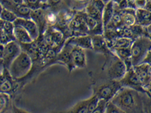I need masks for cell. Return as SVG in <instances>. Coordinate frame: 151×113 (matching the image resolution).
I'll use <instances>...</instances> for the list:
<instances>
[{"label": "cell", "instance_id": "cell-1", "mask_svg": "<svg viewBox=\"0 0 151 113\" xmlns=\"http://www.w3.org/2000/svg\"><path fill=\"white\" fill-rule=\"evenodd\" d=\"M110 101L124 113L144 112L142 92L134 89L122 87Z\"/></svg>", "mask_w": 151, "mask_h": 113}, {"label": "cell", "instance_id": "cell-2", "mask_svg": "<svg viewBox=\"0 0 151 113\" xmlns=\"http://www.w3.org/2000/svg\"><path fill=\"white\" fill-rule=\"evenodd\" d=\"M33 67L31 56L24 50H22L13 60L8 68V71L14 81L23 79L30 73Z\"/></svg>", "mask_w": 151, "mask_h": 113}, {"label": "cell", "instance_id": "cell-3", "mask_svg": "<svg viewBox=\"0 0 151 113\" xmlns=\"http://www.w3.org/2000/svg\"><path fill=\"white\" fill-rule=\"evenodd\" d=\"M130 49L134 67L142 62L147 51L151 49V37L147 35L137 37L134 40Z\"/></svg>", "mask_w": 151, "mask_h": 113}, {"label": "cell", "instance_id": "cell-4", "mask_svg": "<svg viewBox=\"0 0 151 113\" xmlns=\"http://www.w3.org/2000/svg\"><path fill=\"white\" fill-rule=\"evenodd\" d=\"M106 71L108 79L113 81H120L127 72L124 61L113 52L106 56Z\"/></svg>", "mask_w": 151, "mask_h": 113}, {"label": "cell", "instance_id": "cell-5", "mask_svg": "<svg viewBox=\"0 0 151 113\" xmlns=\"http://www.w3.org/2000/svg\"><path fill=\"white\" fill-rule=\"evenodd\" d=\"M122 87V85L120 81L108 79L107 81L93 87V91L94 95H96L99 99H104L109 101Z\"/></svg>", "mask_w": 151, "mask_h": 113}, {"label": "cell", "instance_id": "cell-6", "mask_svg": "<svg viewBox=\"0 0 151 113\" xmlns=\"http://www.w3.org/2000/svg\"><path fill=\"white\" fill-rule=\"evenodd\" d=\"M86 12L84 9L76 11L74 16L68 25L72 34V36L89 35L86 23Z\"/></svg>", "mask_w": 151, "mask_h": 113}, {"label": "cell", "instance_id": "cell-7", "mask_svg": "<svg viewBox=\"0 0 151 113\" xmlns=\"http://www.w3.org/2000/svg\"><path fill=\"white\" fill-rule=\"evenodd\" d=\"M119 81L122 85V87L134 89L142 93H147L137 74L135 72L134 67L127 70L124 77Z\"/></svg>", "mask_w": 151, "mask_h": 113}, {"label": "cell", "instance_id": "cell-8", "mask_svg": "<svg viewBox=\"0 0 151 113\" xmlns=\"http://www.w3.org/2000/svg\"><path fill=\"white\" fill-rule=\"evenodd\" d=\"M22 50L20 44L16 40H12L4 45L3 60L4 68L8 69L9 65Z\"/></svg>", "mask_w": 151, "mask_h": 113}, {"label": "cell", "instance_id": "cell-9", "mask_svg": "<svg viewBox=\"0 0 151 113\" xmlns=\"http://www.w3.org/2000/svg\"><path fill=\"white\" fill-rule=\"evenodd\" d=\"M105 3L103 0H90L84 8L86 15L102 21V15Z\"/></svg>", "mask_w": 151, "mask_h": 113}, {"label": "cell", "instance_id": "cell-10", "mask_svg": "<svg viewBox=\"0 0 151 113\" xmlns=\"http://www.w3.org/2000/svg\"><path fill=\"white\" fill-rule=\"evenodd\" d=\"M3 8L13 11L17 17L30 18L32 9L24 3L20 4H15L9 3L7 0H0Z\"/></svg>", "mask_w": 151, "mask_h": 113}, {"label": "cell", "instance_id": "cell-11", "mask_svg": "<svg viewBox=\"0 0 151 113\" xmlns=\"http://www.w3.org/2000/svg\"><path fill=\"white\" fill-rule=\"evenodd\" d=\"M14 25L23 27L28 31L33 40H35L39 36V30L36 23L31 18L18 17L13 22Z\"/></svg>", "mask_w": 151, "mask_h": 113}, {"label": "cell", "instance_id": "cell-12", "mask_svg": "<svg viewBox=\"0 0 151 113\" xmlns=\"http://www.w3.org/2000/svg\"><path fill=\"white\" fill-rule=\"evenodd\" d=\"M72 45L64 43V46L59 51L56 56L55 62H59L60 64L66 65L68 68L69 72H71L75 68L72 62L70 51H71Z\"/></svg>", "mask_w": 151, "mask_h": 113}, {"label": "cell", "instance_id": "cell-13", "mask_svg": "<svg viewBox=\"0 0 151 113\" xmlns=\"http://www.w3.org/2000/svg\"><path fill=\"white\" fill-rule=\"evenodd\" d=\"M91 41L92 50L94 51L101 54L105 56L111 54L112 51L108 46L103 35H91Z\"/></svg>", "mask_w": 151, "mask_h": 113}, {"label": "cell", "instance_id": "cell-14", "mask_svg": "<svg viewBox=\"0 0 151 113\" xmlns=\"http://www.w3.org/2000/svg\"><path fill=\"white\" fill-rule=\"evenodd\" d=\"M72 62L74 68H84L86 66V57L84 49L72 45L70 51Z\"/></svg>", "mask_w": 151, "mask_h": 113}, {"label": "cell", "instance_id": "cell-15", "mask_svg": "<svg viewBox=\"0 0 151 113\" xmlns=\"http://www.w3.org/2000/svg\"><path fill=\"white\" fill-rule=\"evenodd\" d=\"M65 43L73 46H79L84 50H92L91 35H90L74 36L69 37L68 39L65 40Z\"/></svg>", "mask_w": 151, "mask_h": 113}, {"label": "cell", "instance_id": "cell-16", "mask_svg": "<svg viewBox=\"0 0 151 113\" xmlns=\"http://www.w3.org/2000/svg\"><path fill=\"white\" fill-rule=\"evenodd\" d=\"M30 18L36 23L39 28V35H42L48 28L45 20V8H39L32 10Z\"/></svg>", "mask_w": 151, "mask_h": 113}, {"label": "cell", "instance_id": "cell-17", "mask_svg": "<svg viewBox=\"0 0 151 113\" xmlns=\"http://www.w3.org/2000/svg\"><path fill=\"white\" fill-rule=\"evenodd\" d=\"M150 67L149 65L144 63H141L135 66L134 69L136 74H137L139 79L142 84L144 87L145 89L151 82V77L150 74Z\"/></svg>", "mask_w": 151, "mask_h": 113}, {"label": "cell", "instance_id": "cell-18", "mask_svg": "<svg viewBox=\"0 0 151 113\" xmlns=\"http://www.w3.org/2000/svg\"><path fill=\"white\" fill-rule=\"evenodd\" d=\"M73 0H47V8L56 13L73 9Z\"/></svg>", "mask_w": 151, "mask_h": 113}, {"label": "cell", "instance_id": "cell-19", "mask_svg": "<svg viewBox=\"0 0 151 113\" xmlns=\"http://www.w3.org/2000/svg\"><path fill=\"white\" fill-rule=\"evenodd\" d=\"M119 10L122 16V22L124 26L130 27L136 24L135 9L130 8H127L123 9H119Z\"/></svg>", "mask_w": 151, "mask_h": 113}, {"label": "cell", "instance_id": "cell-20", "mask_svg": "<svg viewBox=\"0 0 151 113\" xmlns=\"http://www.w3.org/2000/svg\"><path fill=\"white\" fill-rule=\"evenodd\" d=\"M14 36L15 40L19 44H30L34 41L25 28L18 25H15L14 27Z\"/></svg>", "mask_w": 151, "mask_h": 113}, {"label": "cell", "instance_id": "cell-21", "mask_svg": "<svg viewBox=\"0 0 151 113\" xmlns=\"http://www.w3.org/2000/svg\"><path fill=\"white\" fill-rule=\"evenodd\" d=\"M136 23L141 26L147 27L151 23V12L144 8L135 9Z\"/></svg>", "mask_w": 151, "mask_h": 113}, {"label": "cell", "instance_id": "cell-22", "mask_svg": "<svg viewBox=\"0 0 151 113\" xmlns=\"http://www.w3.org/2000/svg\"><path fill=\"white\" fill-rule=\"evenodd\" d=\"M115 12V3L113 1H109L105 3L103 9L102 21L103 25V29L105 28L109 22Z\"/></svg>", "mask_w": 151, "mask_h": 113}, {"label": "cell", "instance_id": "cell-23", "mask_svg": "<svg viewBox=\"0 0 151 113\" xmlns=\"http://www.w3.org/2000/svg\"><path fill=\"white\" fill-rule=\"evenodd\" d=\"M89 103V98L78 102L74 105L67 112L70 113H88V107Z\"/></svg>", "mask_w": 151, "mask_h": 113}, {"label": "cell", "instance_id": "cell-24", "mask_svg": "<svg viewBox=\"0 0 151 113\" xmlns=\"http://www.w3.org/2000/svg\"><path fill=\"white\" fill-rule=\"evenodd\" d=\"M134 40L130 38L127 37H119L117 38L114 42L112 48L110 50L115 49H120V48H130L132 43Z\"/></svg>", "mask_w": 151, "mask_h": 113}, {"label": "cell", "instance_id": "cell-25", "mask_svg": "<svg viewBox=\"0 0 151 113\" xmlns=\"http://www.w3.org/2000/svg\"><path fill=\"white\" fill-rule=\"evenodd\" d=\"M45 20L47 27H54L58 21V14L49 8H45Z\"/></svg>", "mask_w": 151, "mask_h": 113}, {"label": "cell", "instance_id": "cell-26", "mask_svg": "<svg viewBox=\"0 0 151 113\" xmlns=\"http://www.w3.org/2000/svg\"><path fill=\"white\" fill-rule=\"evenodd\" d=\"M15 82L16 81H14L12 77H9L0 85V92L10 94L14 89H15Z\"/></svg>", "mask_w": 151, "mask_h": 113}, {"label": "cell", "instance_id": "cell-27", "mask_svg": "<svg viewBox=\"0 0 151 113\" xmlns=\"http://www.w3.org/2000/svg\"><path fill=\"white\" fill-rule=\"evenodd\" d=\"M24 2L32 10L47 8V0H24Z\"/></svg>", "mask_w": 151, "mask_h": 113}, {"label": "cell", "instance_id": "cell-28", "mask_svg": "<svg viewBox=\"0 0 151 113\" xmlns=\"http://www.w3.org/2000/svg\"><path fill=\"white\" fill-rule=\"evenodd\" d=\"M112 52L118 57L125 61L131 58V49L130 48H120L111 50Z\"/></svg>", "mask_w": 151, "mask_h": 113}, {"label": "cell", "instance_id": "cell-29", "mask_svg": "<svg viewBox=\"0 0 151 113\" xmlns=\"http://www.w3.org/2000/svg\"><path fill=\"white\" fill-rule=\"evenodd\" d=\"M17 16L13 11L8 9L3 8L2 12L0 15V18L5 21H9L13 23L17 18Z\"/></svg>", "mask_w": 151, "mask_h": 113}, {"label": "cell", "instance_id": "cell-30", "mask_svg": "<svg viewBox=\"0 0 151 113\" xmlns=\"http://www.w3.org/2000/svg\"><path fill=\"white\" fill-rule=\"evenodd\" d=\"M14 27L15 25L13 23L4 21L3 30L12 40H15V38L14 36Z\"/></svg>", "mask_w": 151, "mask_h": 113}, {"label": "cell", "instance_id": "cell-31", "mask_svg": "<svg viewBox=\"0 0 151 113\" xmlns=\"http://www.w3.org/2000/svg\"><path fill=\"white\" fill-rule=\"evenodd\" d=\"M10 96L7 93L0 92V112L5 111L9 104Z\"/></svg>", "mask_w": 151, "mask_h": 113}, {"label": "cell", "instance_id": "cell-32", "mask_svg": "<svg viewBox=\"0 0 151 113\" xmlns=\"http://www.w3.org/2000/svg\"><path fill=\"white\" fill-rule=\"evenodd\" d=\"M99 99L96 95H94L89 98V103H88V113H93L94 109L97 106Z\"/></svg>", "mask_w": 151, "mask_h": 113}, {"label": "cell", "instance_id": "cell-33", "mask_svg": "<svg viewBox=\"0 0 151 113\" xmlns=\"http://www.w3.org/2000/svg\"><path fill=\"white\" fill-rule=\"evenodd\" d=\"M107 103L108 101L104 99H100L93 113H105Z\"/></svg>", "mask_w": 151, "mask_h": 113}, {"label": "cell", "instance_id": "cell-34", "mask_svg": "<svg viewBox=\"0 0 151 113\" xmlns=\"http://www.w3.org/2000/svg\"><path fill=\"white\" fill-rule=\"evenodd\" d=\"M105 113H124L122 109L118 107L111 101H108Z\"/></svg>", "mask_w": 151, "mask_h": 113}, {"label": "cell", "instance_id": "cell-35", "mask_svg": "<svg viewBox=\"0 0 151 113\" xmlns=\"http://www.w3.org/2000/svg\"><path fill=\"white\" fill-rule=\"evenodd\" d=\"M74 6L73 9L78 11V9H84L86 4L90 1V0H73Z\"/></svg>", "mask_w": 151, "mask_h": 113}, {"label": "cell", "instance_id": "cell-36", "mask_svg": "<svg viewBox=\"0 0 151 113\" xmlns=\"http://www.w3.org/2000/svg\"><path fill=\"white\" fill-rule=\"evenodd\" d=\"M141 63H144V64H147L151 66V49H150L148 51L147 54L145 56L144 59L142 61ZM140 63V64H141Z\"/></svg>", "mask_w": 151, "mask_h": 113}, {"label": "cell", "instance_id": "cell-37", "mask_svg": "<svg viewBox=\"0 0 151 113\" xmlns=\"http://www.w3.org/2000/svg\"><path fill=\"white\" fill-rule=\"evenodd\" d=\"M144 8L146 10L151 12V0H146Z\"/></svg>", "mask_w": 151, "mask_h": 113}, {"label": "cell", "instance_id": "cell-38", "mask_svg": "<svg viewBox=\"0 0 151 113\" xmlns=\"http://www.w3.org/2000/svg\"><path fill=\"white\" fill-rule=\"evenodd\" d=\"M4 67L3 64V59H0V75H1L4 70Z\"/></svg>", "mask_w": 151, "mask_h": 113}, {"label": "cell", "instance_id": "cell-39", "mask_svg": "<svg viewBox=\"0 0 151 113\" xmlns=\"http://www.w3.org/2000/svg\"><path fill=\"white\" fill-rule=\"evenodd\" d=\"M4 46V45L0 44V59H2V58H3Z\"/></svg>", "mask_w": 151, "mask_h": 113}, {"label": "cell", "instance_id": "cell-40", "mask_svg": "<svg viewBox=\"0 0 151 113\" xmlns=\"http://www.w3.org/2000/svg\"><path fill=\"white\" fill-rule=\"evenodd\" d=\"M103 2L105 3H106V2L109 1H113L114 3H116L117 4H119V3H120L122 1V0H103Z\"/></svg>", "mask_w": 151, "mask_h": 113}, {"label": "cell", "instance_id": "cell-41", "mask_svg": "<svg viewBox=\"0 0 151 113\" xmlns=\"http://www.w3.org/2000/svg\"><path fill=\"white\" fill-rule=\"evenodd\" d=\"M145 90H146V91H147V94L149 96V97L151 98V87H146Z\"/></svg>", "mask_w": 151, "mask_h": 113}, {"label": "cell", "instance_id": "cell-42", "mask_svg": "<svg viewBox=\"0 0 151 113\" xmlns=\"http://www.w3.org/2000/svg\"><path fill=\"white\" fill-rule=\"evenodd\" d=\"M3 9V6H2V4H1V2H0V15H1V12H2Z\"/></svg>", "mask_w": 151, "mask_h": 113}, {"label": "cell", "instance_id": "cell-43", "mask_svg": "<svg viewBox=\"0 0 151 113\" xmlns=\"http://www.w3.org/2000/svg\"><path fill=\"white\" fill-rule=\"evenodd\" d=\"M147 87H151V82H150V83L149 84V86H148Z\"/></svg>", "mask_w": 151, "mask_h": 113}, {"label": "cell", "instance_id": "cell-44", "mask_svg": "<svg viewBox=\"0 0 151 113\" xmlns=\"http://www.w3.org/2000/svg\"><path fill=\"white\" fill-rule=\"evenodd\" d=\"M150 77H151V67H150Z\"/></svg>", "mask_w": 151, "mask_h": 113}]
</instances>
